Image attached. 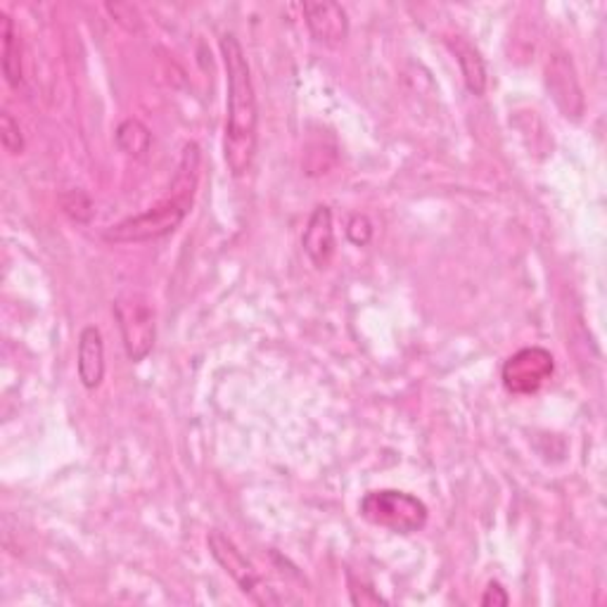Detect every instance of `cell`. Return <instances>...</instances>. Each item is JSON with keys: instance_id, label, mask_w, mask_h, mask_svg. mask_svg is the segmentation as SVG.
Wrapping results in <instances>:
<instances>
[{"instance_id": "cell-15", "label": "cell", "mask_w": 607, "mask_h": 607, "mask_svg": "<svg viewBox=\"0 0 607 607\" xmlns=\"http://www.w3.org/2000/svg\"><path fill=\"white\" fill-rule=\"evenodd\" d=\"M62 210L76 221H88L93 214V204L82 190H70V193L62 195Z\"/></svg>"}, {"instance_id": "cell-4", "label": "cell", "mask_w": 607, "mask_h": 607, "mask_svg": "<svg viewBox=\"0 0 607 607\" xmlns=\"http://www.w3.org/2000/svg\"><path fill=\"white\" fill-rule=\"evenodd\" d=\"M115 316L121 328L126 356L140 363L155 347V309L142 295H124L115 301Z\"/></svg>"}, {"instance_id": "cell-9", "label": "cell", "mask_w": 607, "mask_h": 607, "mask_svg": "<svg viewBox=\"0 0 607 607\" xmlns=\"http://www.w3.org/2000/svg\"><path fill=\"white\" fill-rule=\"evenodd\" d=\"M303 18L316 41L340 45L349 36V18L340 3H303Z\"/></svg>"}, {"instance_id": "cell-13", "label": "cell", "mask_w": 607, "mask_h": 607, "mask_svg": "<svg viewBox=\"0 0 607 607\" xmlns=\"http://www.w3.org/2000/svg\"><path fill=\"white\" fill-rule=\"evenodd\" d=\"M117 146L121 152H126L134 159H142L150 152L152 146V134L142 121L138 119H126L117 129Z\"/></svg>"}, {"instance_id": "cell-2", "label": "cell", "mask_w": 607, "mask_h": 607, "mask_svg": "<svg viewBox=\"0 0 607 607\" xmlns=\"http://www.w3.org/2000/svg\"><path fill=\"white\" fill-rule=\"evenodd\" d=\"M198 181H200V148L195 142H188L183 148L179 169H175L169 198L150 206L148 212L124 219L117 223V226H109L103 233V237L107 243L131 245V243H150V239H159L173 233L188 216L190 206H193Z\"/></svg>"}, {"instance_id": "cell-7", "label": "cell", "mask_w": 607, "mask_h": 607, "mask_svg": "<svg viewBox=\"0 0 607 607\" xmlns=\"http://www.w3.org/2000/svg\"><path fill=\"white\" fill-rule=\"evenodd\" d=\"M546 88L551 93L555 107L561 109L567 119L579 121L584 117V109H586L584 90L569 55L565 53L551 55L546 65Z\"/></svg>"}, {"instance_id": "cell-18", "label": "cell", "mask_w": 607, "mask_h": 607, "mask_svg": "<svg viewBox=\"0 0 607 607\" xmlns=\"http://www.w3.org/2000/svg\"><path fill=\"white\" fill-rule=\"evenodd\" d=\"M510 603V598H508V594H505V588L499 584V582H491L489 586H487V590H484V596H482V605L484 607H503V605H508Z\"/></svg>"}, {"instance_id": "cell-1", "label": "cell", "mask_w": 607, "mask_h": 607, "mask_svg": "<svg viewBox=\"0 0 607 607\" xmlns=\"http://www.w3.org/2000/svg\"><path fill=\"white\" fill-rule=\"evenodd\" d=\"M221 55L226 65L228 82V119L226 138H223V157L233 175H245L257 152V129H259V107L257 93H254L252 72L243 45L233 34L221 36Z\"/></svg>"}, {"instance_id": "cell-3", "label": "cell", "mask_w": 607, "mask_h": 607, "mask_svg": "<svg viewBox=\"0 0 607 607\" xmlns=\"http://www.w3.org/2000/svg\"><path fill=\"white\" fill-rule=\"evenodd\" d=\"M361 515L394 534H415L427 524V505L406 491L382 489L365 493Z\"/></svg>"}, {"instance_id": "cell-12", "label": "cell", "mask_w": 607, "mask_h": 607, "mask_svg": "<svg viewBox=\"0 0 607 607\" xmlns=\"http://www.w3.org/2000/svg\"><path fill=\"white\" fill-rule=\"evenodd\" d=\"M0 36H3V74L8 84L18 88L22 84V47L8 12H0Z\"/></svg>"}, {"instance_id": "cell-16", "label": "cell", "mask_w": 607, "mask_h": 607, "mask_svg": "<svg viewBox=\"0 0 607 607\" xmlns=\"http://www.w3.org/2000/svg\"><path fill=\"white\" fill-rule=\"evenodd\" d=\"M347 235H349L351 243L359 245V247L369 245L371 237H373V223L369 219H365V216H354V219L349 221Z\"/></svg>"}, {"instance_id": "cell-11", "label": "cell", "mask_w": 607, "mask_h": 607, "mask_svg": "<svg viewBox=\"0 0 607 607\" xmlns=\"http://www.w3.org/2000/svg\"><path fill=\"white\" fill-rule=\"evenodd\" d=\"M449 45L454 47V53L458 57V65H460L462 78H466L468 90L472 95H484V90H487V67H484L482 55H479L475 47L468 41H462V39L449 41Z\"/></svg>"}, {"instance_id": "cell-5", "label": "cell", "mask_w": 607, "mask_h": 607, "mask_svg": "<svg viewBox=\"0 0 607 607\" xmlns=\"http://www.w3.org/2000/svg\"><path fill=\"white\" fill-rule=\"evenodd\" d=\"M206 543H210V553L214 555V561L239 586V590H243L245 596H249L254 603H259V605H278L280 603V598L274 596V590L264 584L259 572L254 569V565L243 555V551H237V546L228 536H223L221 532H212L210 539H206Z\"/></svg>"}, {"instance_id": "cell-14", "label": "cell", "mask_w": 607, "mask_h": 607, "mask_svg": "<svg viewBox=\"0 0 607 607\" xmlns=\"http://www.w3.org/2000/svg\"><path fill=\"white\" fill-rule=\"evenodd\" d=\"M0 140H3L6 152L22 155V150H24L22 129H20V124L12 119L10 111H3V115H0Z\"/></svg>"}, {"instance_id": "cell-6", "label": "cell", "mask_w": 607, "mask_h": 607, "mask_svg": "<svg viewBox=\"0 0 607 607\" xmlns=\"http://www.w3.org/2000/svg\"><path fill=\"white\" fill-rule=\"evenodd\" d=\"M553 369L555 363L551 351L541 347H526L505 361L503 385L513 394H534L551 380Z\"/></svg>"}, {"instance_id": "cell-8", "label": "cell", "mask_w": 607, "mask_h": 607, "mask_svg": "<svg viewBox=\"0 0 607 607\" xmlns=\"http://www.w3.org/2000/svg\"><path fill=\"white\" fill-rule=\"evenodd\" d=\"M301 247L316 268H328L334 257V226L330 206L318 204L301 235Z\"/></svg>"}, {"instance_id": "cell-10", "label": "cell", "mask_w": 607, "mask_h": 607, "mask_svg": "<svg viewBox=\"0 0 607 607\" xmlns=\"http://www.w3.org/2000/svg\"><path fill=\"white\" fill-rule=\"evenodd\" d=\"M78 380L86 390H98L105 377V344L95 326H86L78 334Z\"/></svg>"}, {"instance_id": "cell-17", "label": "cell", "mask_w": 607, "mask_h": 607, "mask_svg": "<svg viewBox=\"0 0 607 607\" xmlns=\"http://www.w3.org/2000/svg\"><path fill=\"white\" fill-rule=\"evenodd\" d=\"M107 10L111 12V18H115L119 24H124L126 29H138L140 26V14L134 6H126V3H115V6H107Z\"/></svg>"}]
</instances>
